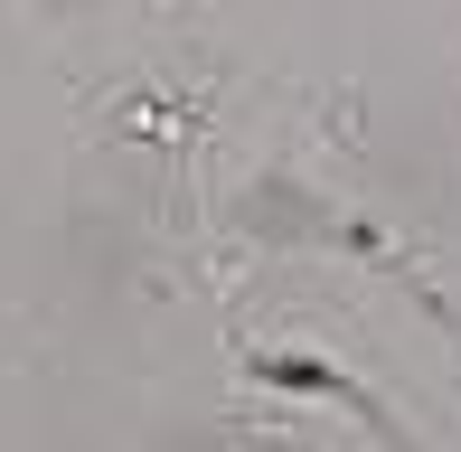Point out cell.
<instances>
[{
  "label": "cell",
  "instance_id": "cell-1",
  "mask_svg": "<svg viewBox=\"0 0 461 452\" xmlns=\"http://www.w3.org/2000/svg\"><path fill=\"white\" fill-rule=\"evenodd\" d=\"M255 377H264V386H302V396H348V377H339V367L292 358V348H283V358H255Z\"/></svg>",
  "mask_w": 461,
  "mask_h": 452
}]
</instances>
